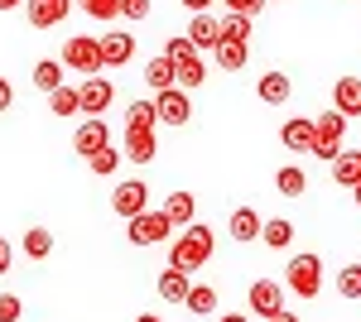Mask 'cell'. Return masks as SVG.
<instances>
[{
    "instance_id": "cell-47",
    "label": "cell",
    "mask_w": 361,
    "mask_h": 322,
    "mask_svg": "<svg viewBox=\"0 0 361 322\" xmlns=\"http://www.w3.org/2000/svg\"><path fill=\"white\" fill-rule=\"evenodd\" d=\"M352 202H357V207H361V183H357V188H352Z\"/></svg>"
},
{
    "instance_id": "cell-1",
    "label": "cell",
    "mask_w": 361,
    "mask_h": 322,
    "mask_svg": "<svg viewBox=\"0 0 361 322\" xmlns=\"http://www.w3.org/2000/svg\"><path fill=\"white\" fill-rule=\"evenodd\" d=\"M212 245H217V231H212V226H202V221L183 226V236L169 245V269H183V274L202 269L207 255H212Z\"/></svg>"
},
{
    "instance_id": "cell-9",
    "label": "cell",
    "mask_w": 361,
    "mask_h": 322,
    "mask_svg": "<svg viewBox=\"0 0 361 322\" xmlns=\"http://www.w3.org/2000/svg\"><path fill=\"white\" fill-rule=\"evenodd\" d=\"M313 135H318V120H313V116H289V120L279 125V144H284L289 154H308V149H313Z\"/></svg>"
},
{
    "instance_id": "cell-33",
    "label": "cell",
    "mask_w": 361,
    "mask_h": 322,
    "mask_svg": "<svg viewBox=\"0 0 361 322\" xmlns=\"http://www.w3.org/2000/svg\"><path fill=\"white\" fill-rule=\"evenodd\" d=\"M250 29H255L250 15H226L222 20V39H231V44H250Z\"/></svg>"
},
{
    "instance_id": "cell-36",
    "label": "cell",
    "mask_w": 361,
    "mask_h": 322,
    "mask_svg": "<svg viewBox=\"0 0 361 322\" xmlns=\"http://www.w3.org/2000/svg\"><path fill=\"white\" fill-rule=\"evenodd\" d=\"M20 313H25V303L15 294H0V322H20Z\"/></svg>"
},
{
    "instance_id": "cell-43",
    "label": "cell",
    "mask_w": 361,
    "mask_h": 322,
    "mask_svg": "<svg viewBox=\"0 0 361 322\" xmlns=\"http://www.w3.org/2000/svg\"><path fill=\"white\" fill-rule=\"evenodd\" d=\"M270 322H299V313H289V308H284V313H279V318H270Z\"/></svg>"
},
{
    "instance_id": "cell-12",
    "label": "cell",
    "mask_w": 361,
    "mask_h": 322,
    "mask_svg": "<svg viewBox=\"0 0 361 322\" xmlns=\"http://www.w3.org/2000/svg\"><path fill=\"white\" fill-rule=\"evenodd\" d=\"M154 294L164 298V303H188V294H193V279H188L183 269H159Z\"/></svg>"
},
{
    "instance_id": "cell-13",
    "label": "cell",
    "mask_w": 361,
    "mask_h": 322,
    "mask_svg": "<svg viewBox=\"0 0 361 322\" xmlns=\"http://www.w3.org/2000/svg\"><path fill=\"white\" fill-rule=\"evenodd\" d=\"M188 39H193L197 54H207V49H217L222 44V20L207 10V15H193V25H188Z\"/></svg>"
},
{
    "instance_id": "cell-22",
    "label": "cell",
    "mask_w": 361,
    "mask_h": 322,
    "mask_svg": "<svg viewBox=\"0 0 361 322\" xmlns=\"http://www.w3.org/2000/svg\"><path fill=\"white\" fill-rule=\"evenodd\" d=\"M173 68H178V87H183V92H193V87H202V82H207V63H202V54L173 58Z\"/></svg>"
},
{
    "instance_id": "cell-16",
    "label": "cell",
    "mask_w": 361,
    "mask_h": 322,
    "mask_svg": "<svg viewBox=\"0 0 361 322\" xmlns=\"http://www.w3.org/2000/svg\"><path fill=\"white\" fill-rule=\"evenodd\" d=\"M260 226H265V221H260V212H255V207H236V212H231V221H226V236H231V241H260Z\"/></svg>"
},
{
    "instance_id": "cell-39",
    "label": "cell",
    "mask_w": 361,
    "mask_h": 322,
    "mask_svg": "<svg viewBox=\"0 0 361 322\" xmlns=\"http://www.w3.org/2000/svg\"><path fill=\"white\" fill-rule=\"evenodd\" d=\"M121 15L126 20H145L149 15V0H121Z\"/></svg>"
},
{
    "instance_id": "cell-31",
    "label": "cell",
    "mask_w": 361,
    "mask_h": 322,
    "mask_svg": "<svg viewBox=\"0 0 361 322\" xmlns=\"http://www.w3.org/2000/svg\"><path fill=\"white\" fill-rule=\"evenodd\" d=\"M193 318H207V313H217V289H207V284H193V294L183 303Z\"/></svg>"
},
{
    "instance_id": "cell-2",
    "label": "cell",
    "mask_w": 361,
    "mask_h": 322,
    "mask_svg": "<svg viewBox=\"0 0 361 322\" xmlns=\"http://www.w3.org/2000/svg\"><path fill=\"white\" fill-rule=\"evenodd\" d=\"M284 289L299 294V298H318L323 294V260H318L313 250L294 255V260L284 265Z\"/></svg>"
},
{
    "instance_id": "cell-30",
    "label": "cell",
    "mask_w": 361,
    "mask_h": 322,
    "mask_svg": "<svg viewBox=\"0 0 361 322\" xmlns=\"http://www.w3.org/2000/svg\"><path fill=\"white\" fill-rule=\"evenodd\" d=\"M49 111H54V116H78V111H82L78 87H58V92H49Z\"/></svg>"
},
{
    "instance_id": "cell-26",
    "label": "cell",
    "mask_w": 361,
    "mask_h": 322,
    "mask_svg": "<svg viewBox=\"0 0 361 322\" xmlns=\"http://www.w3.org/2000/svg\"><path fill=\"white\" fill-rule=\"evenodd\" d=\"M260 241L270 245V250H289V245H294V221H284V216H270V221L260 226Z\"/></svg>"
},
{
    "instance_id": "cell-28",
    "label": "cell",
    "mask_w": 361,
    "mask_h": 322,
    "mask_svg": "<svg viewBox=\"0 0 361 322\" xmlns=\"http://www.w3.org/2000/svg\"><path fill=\"white\" fill-rule=\"evenodd\" d=\"M154 125H159V106H154V101H130L126 130H154Z\"/></svg>"
},
{
    "instance_id": "cell-27",
    "label": "cell",
    "mask_w": 361,
    "mask_h": 322,
    "mask_svg": "<svg viewBox=\"0 0 361 322\" xmlns=\"http://www.w3.org/2000/svg\"><path fill=\"white\" fill-rule=\"evenodd\" d=\"M20 250H25L29 260H49V255H54V231H44V226H29L25 241H20Z\"/></svg>"
},
{
    "instance_id": "cell-5",
    "label": "cell",
    "mask_w": 361,
    "mask_h": 322,
    "mask_svg": "<svg viewBox=\"0 0 361 322\" xmlns=\"http://www.w3.org/2000/svg\"><path fill=\"white\" fill-rule=\"evenodd\" d=\"M173 231H178V226H173L169 212L159 207V212H140L135 221H130V231H126V236H130V245H164Z\"/></svg>"
},
{
    "instance_id": "cell-19",
    "label": "cell",
    "mask_w": 361,
    "mask_h": 322,
    "mask_svg": "<svg viewBox=\"0 0 361 322\" xmlns=\"http://www.w3.org/2000/svg\"><path fill=\"white\" fill-rule=\"evenodd\" d=\"M333 183L337 188H357L361 183V149H342L333 159Z\"/></svg>"
},
{
    "instance_id": "cell-21",
    "label": "cell",
    "mask_w": 361,
    "mask_h": 322,
    "mask_svg": "<svg viewBox=\"0 0 361 322\" xmlns=\"http://www.w3.org/2000/svg\"><path fill=\"white\" fill-rule=\"evenodd\" d=\"M145 82L154 87V92H169V87H178V68H173V58H149L145 63Z\"/></svg>"
},
{
    "instance_id": "cell-42",
    "label": "cell",
    "mask_w": 361,
    "mask_h": 322,
    "mask_svg": "<svg viewBox=\"0 0 361 322\" xmlns=\"http://www.w3.org/2000/svg\"><path fill=\"white\" fill-rule=\"evenodd\" d=\"M183 5H188L193 15H207V10H212V0H183Z\"/></svg>"
},
{
    "instance_id": "cell-8",
    "label": "cell",
    "mask_w": 361,
    "mask_h": 322,
    "mask_svg": "<svg viewBox=\"0 0 361 322\" xmlns=\"http://www.w3.org/2000/svg\"><path fill=\"white\" fill-rule=\"evenodd\" d=\"M154 106H159V120L164 125H188L193 120V101H188V92L183 87H169V92H154Z\"/></svg>"
},
{
    "instance_id": "cell-11",
    "label": "cell",
    "mask_w": 361,
    "mask_h": 322,
    "mask_svg": "<svg viewBox=\"0 0 361 322\" xmlns=\"http://www.w3.org/2000/svg\"><path fill=\"white\" fill-rule=\"evenodd\" d=\"M78 97H82V116H106L111 101H116V87L106 78H82Z\"/></svg>"
},
{
    "instance_id": "cell-37",
    "label": "cell",
    "mask_w": 361,
    "mask_h": 322,
    "mask_svg": "<svg viewBox=\"0 0 361 322\" xmlns=\"http://www.w3.org/2000/svg\"><path fill=\"white\" fill-rule=\"evenodd\" d=\"M222 5H226V10H231V15H250V20H255L265 0H222Z\"/></svg>"
},
{
    "instance_id": "cell-18",
    "label": "cell",
    "mask_w": 361,
    "mask_h": 322,
    "mask_svg": "<svg viewBox=\"0 0 361 322\" xmlns=\"http://www.w3.org/2000/svg\"><path fill=\"white\" fill-rule=\"evenodd\" d=\"M154 154H159L154 130H126V159H130V163H149Z\"/></svg>"
},
{
    "instance_id": "cell-20",
    "label": "cell",
    "mask_w": 361,
    "mask_h": 322,
    "mask_svg": "<svg viewBox=\"0 0 361 322\" xmlns=\"http://www.w3.org/2000/svg\"><path fill=\"white\" fill-rule=\"evenodd\" d=\"M63 73H68V68H63V58H39V63H34V73H29V82H34L39 92H58V87H63Z\"/></svg>"
},
{
    "instance_id": "cell-17",
    "label": "cell",
    "mask_w": 361,
    "mask_h": 322,
    "mask_svg": "<svg viewBox=\"0 0 361 322\" xmlns=\"http://www.w3.org/2000/svg\"><path fill=\"white\" fill-rule=\"evenodd\" d=\"M289 92H294V82L284 78V73H265V78L255 82V97H260L265 106H284V101H289Z\"/></svg>"
},
{
    "instance_id": "cell-23",
    "label": "cell",
    "mask_w": 361,
    "mask_h": 322,
    "mask_svg": "<svg viewBox=\"0 0 361 322\" xmlns=\"http://www.w3.org/2000/svg\"><path fill=\"white\" fill-rule=\"evenodd\" d=\"M333 106L342 111V116H361V82H357V78H337Z\"/></svg>"
},
{
    "instance_id": "cell-3",
    "label": "cell",
    "mask_w": 361,
    "mask_h": 322,
    "mask_svg": "<svg viewBox=\"0 0 361 322\" xmlns=\"http://www.w3.org/2000/svg\"><path fill=\"white\" fill-rule=\"evenodd\" d=\"M63 68H73V73H82V78H97V73H106L102 39H92V34H73V39L63 44Z\"/></svg>"
},
{
    "instance_id": "cell-38",
    "label": "cell",
    "mask_w": 361,
    "mask_h": 322,
    "mask_svg": "<svg viewBox=\"0 0 361 322\" xmlns=\"http://www.w3.org/2000/svg\"><path fill=\"white\" fill-rule=\"evenodd\" d=\"M183 54H197L188 34H183V39H169V44H164V58H183Z\"/></svg>"
},
{
    "instance_id": "cell-7",
    "label": "cell",
    "mask_w": 361,
    "mask_h": 322,
    "mask_svg": "<svg viewBox=\"0 0 361 322\" xmlns=\"http://www.w3.org/2000/svg\"><path fill=\"white\" fill-rule=\"evenodd\" d=\"M246 303H250V313L255 318H279L284 313V284H275V279H255L250 284V294H246Z\"/></svg>"
},
{
    "instance_id": "cell-32",
    "label": "cell",
    "mask_w": 361,
    "mask_h": 322,
    "mask_svg": "<svg viewBox=\"0 0 361 322\" xmlns=\"http://www.w3.org/2000/svg\"><path fill=\"white\" fill-rule=\"evenodd\" d=\"M121 159H126V154H121V149H116V144H106V149H102V154H92V159H87V168H92V173H97V178H111L116 168H121Z\"/></svg>"
},
{
    "instance_id": "cell-46",
    "label": "cell",
    "mask_w": 361,
    "mask_h": 322,
    "mask_svg": "<svg viewBox=\"0 0 361 322\" xmlns=\"http://www.w3.org/2000/svg\"><path fill=\"white\" fill-rule=\"evenodd\" d=\"M135 322H164V318H154V313H140V318Z\"/></svg>"
},
{
    "instance_id": "cell-25",
    "label": "cell",
    "mask_w": 361,
    "mask_h": 322,
    "mask_svg": "<svg viewBox=\"0 0 361 322\" xmlns=\"http://www.w3.org/2000/svg\"><path fill=\"white\" fill-rule=\"evenodd\" d=\"M164 212H169V221H173V226H193V216H197V197H193V192H169Z\"/></svg>"
},
{
    "instance_id": "cell-15",
    "label": "cell",
    "mask_w": 361,
    "mask_h": 322,
    "mask_svg": "<svg viewBox=\"0 0 361 322\" xmlns=\"http://www.w3.org/2000/svg\"><path fill=\"white\" fill-rule=\"evenodd\" d=\"M102 58H106V68H126L130 58H135V34H126V29H116L102 39Z\"/></svg>"
},
{
    "instance_id": "cell-29",
    "label": "cell",
    "mask_w": 361,
    "mask_h": 322,
    "mask_svg": "<svg viewBox=\"0 0 361 322\" xmlns=\"http://www.w3.org/2000/svg\"><path fill=\"white\" fill-rule=\"evenodd\" d=\"M275 188L284 192V197H304V192H308V173H304V168H294V163H284V168L275 173Z\"/></svg>"
},
{
    "instance_id": "cell-6",
    "label": "cell",
    "mask_w": 361,
    "mask_h": 322,
    "mask_svg": "<svg viewBox=\"0 0 361 322\" xmlns=\"http://www.w3.org/2000/svg\"><path fill=\"white\" fill-rule=\"evenodd\" d=\"M111 212L126 216V221H135L140 212H149V188H145V178H126V183H116Z\"/></svg>"
},
{
    "instance_id": "cell-44",
    "label": "cell",
    "mask_w": 361,
    "mask_h": 322,
    "mask_svg": "<svg viewBox=\"0 0 361 322\" xmlns=\"http://www.w3.org/2000/svg\"><path fill=\"white\" fill-rule=\"evenodd\" d=\"M222 322H250L246 313H222Z\"/></svg>"
},
{
    "instance_id": "cell-14",
    "label": "cell",
    "mask_w": 361,
    "mask_h": 322,
    "mask_svg": "<svg viewBox=\"0 0 361 322\" xmlns=\"http://www.w3.org/2000/svg\"><path fill=\"white\" fill-rule=\"evenodd\" d=\"M68 10H73V0H29V25L34 29H54L68 20Z\"/></svg>"
},
{
    "instance_id": "cell-40",
    "label": "cell",
    "mask_w": 361,
    "mask_h": 322,
    "mask_svg": "<svg viewBox=\"0 0 361 322\" xmlns=\"http://www.w3.org/2000/svg\"><path fill=\"white\" fill-rule=\"evenodd\" d=\"M15 106V87H10V78H0V116Z\"/></svg>"
},
{
    "instance_id": "cell-35",
    "label": "cell",
    "mask_w": 361,
    "mask_h": 322,
    "mask_svg": "<svg viewBox=\"0 0 361 322\" xmlns=\"http://www.w3.org/2000/svg\"><path fill=\"white\" fill-rule=\"evenodd\" d=\"M82 5V15H92V20H116L121 15V0H78Z\"/></svg>"
},
{
    "instance_id": "cell-41",
    "label": "cell",
    "mask_w": 361,
    "mask_h": 322,
    "mask_svg": "<svg viewBox=\"0 0 361 322\" xmlns=\"http://www.w3.org/2000/svg\"><path fill=\"white\" fill-rule=\"evenodd\" d=\"M10 255H15V250H10V241L0 236V274H10Z\"/></svg>"
},
{
    "instance_id": "cell-24",
    "label": "cell",
    "mask_w": 361,
    "mask_h": 322,
    "mask_svg": "<svg viewBox=\"0 0 361 322\" xmlns=\"http://www.w3.org/2000/svg\"><path fill=\"white\" fill-rule=\"evenodd\" d=\"M212 58H217V68H222V73H241V68H246V58H250V44H231V39H222V44L212 49Z\"/></svg>"
},
{
    "instance_id": "cell-10",
    "label": "cell",
    "mask_w": 361,
    "mask_h": 322,
    "mask_svg": "<svg viewBox=\"0 0 361 322\" xmlns=\"http://www.w3.org/2000/svg\"><path fill=\"white\" fill-rule=\"evenodd\" d=\"M106 144H111L106 116H87L82 125H78V135H73V149H78V154H87V159H92V154H102Z\"/></svg>"
},
{
    "instance_id": "cell-4",
    "label": "cell",
    "mask_w": 361,
    "mask_h": 322,
    "mask_svg": "<svg viewBox=\"0 0 361 322\" xmlns=\"http://www.w3.org/2000/svg\"><path fill=\"white\" fill-rule=\"evenodd\" d=\"M313 120H318V135H313V149H308V154L323 159V163H333L337 154H342V140H347V116L333 106L328 116H313Z\"/></svg>"
},
{
    "instance_id": "cell-45",
    "label": "cell",
    "mask_w": 361,
    "mask_h": 322,
    "mask_svg": "<svg viewBox=\"0 0 361 322\" xmlns=\"http://www.w3.org/2000/svg\"><path fill=\"white\" fill-rule=\"evenodd\" d=\"M20 5H25V0H0V10H20Z\"/></svg>"
},
{
    "instance_id": "cell-34",
    "label": "cell",
    "mask_w": 361,
    "mask_h": 322,
    "mask_svg": "<svg viewBox=\"0 0 361 322\" xmlns=\"http://www.w3.org/2000/svg\"><path fill=\"white\" fill-rule=\"evenodd\" d=\"M337 294L342 298H361V265H342L337 269Z\"/></svg>"
}]
</instances>
